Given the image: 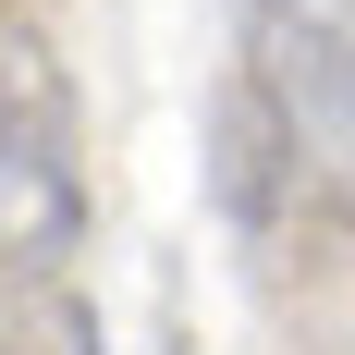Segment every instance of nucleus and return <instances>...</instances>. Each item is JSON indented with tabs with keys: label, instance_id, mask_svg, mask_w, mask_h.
<instances>
[{
	"label": "nucleus",
	"instance_id": "5",
	"mask_svg": "<svg viewBox=\"0 0 355 355\" xmlns=\"http://www.w3.org/2000/svg\"><path fill=\"white\" fill-rule=\"evenodd\" d=\"M159 355H184V343H159Z\"/></svg>",
	"mask_w": 355,
	"mask_h": 355
},
{
	"label": "nucleus",
	"instance_id": "2",
	"mask_svg": "<svg viewBox=\"0 0 355 355\" xmlns=\"http://www.w3.org/2000/svg\"><path fill=\"white\" fill-rule=\"evenodd\" d=\"M86 245V172H73L62 73L0 37V282H37Z\"/></svg>",
	"mask_w": 355,
	"mask_h": 355
},
{
	"label": "nucleus",
	"instance_id": "4",
	"mask_svg": "<svg viewBox=\"0 0 355 355\" xmlns=\"http://www.w3.org/2000/svg\"><path fill=\"white\" fill-rule=\"evenodd\" d=\"M0 355H98V319L37 270V282H12V306H0Z\"/></svg>",
	"mask_w": 355,
	"mask_h": 355
},
{
	"label": "nucleus",
	"instance_id": "3",
	"mask_svg": "<svg viewBox=\"0 0 355 355\" xmlns=\"http://www.w3.org/2000/svg\"><path fill=\"white\" fill-rule=\"evenodd\" d=\"M209 196L245 233H270V220H294L306 209V159H294V123L270 110V86H257L245 62L209 86Z\"/></svg>",
	"mask_w": 355,
	"mask_h": 355
},
{
	"label": "nucleus",
	"instance_id": "1",
	"mask_svg": "<svg viewBox=\"0 0 355 355\" xmlns=\"http://www.w3.org/2000/svg\"><path fill=\"white\" fill-rule=\"evenodd\" d=\"M245 73L294 123L306 209L355 220V0H245Z\"/></svg>",
	"mask_w": 355,
	"mask_h": 355
}]
</instances>
